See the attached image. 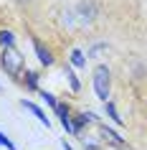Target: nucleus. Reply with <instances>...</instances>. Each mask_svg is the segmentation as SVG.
I'll use <instances>...</instances> for the list:
<instances>
[{
  "label": "nucleus",
  "instance_id": "obj_18",
  "mask_svg": "<svg viewBox=\"0 0 147 150\" xmlns=\"http://www.w3.org/2000/svg\"><path fill=\"white\" fill-rule=\"evenodd\" d=\"M61 150H74V148H71V145H69V142H66V137H63V140H61Z\"/></svg>",
  "mask_w": 147,
  "mask_h": 150
},
{
  "label": "nucleus",
  "instance_id": "obj_16",
  "mask_svg": "<svg viewBox=\"0 0 147 150\" xmlns=\"http://www.w3.org/2000/svg\"><path fill=\"white\" fill-rule=\"evenodd\" d=\"M13 3H15L18 8L20 10H31L33 8V3H36V0H13Z\"/></svg>",
  "mask_w": 147,
  "mask_h": 150
},
{
  "label": "nucleus",
  "instance_id": "obj_11",
  "mask_svg": "<svg viewBox=\"0 0 147 150\" xmlns=\"http://www.w3.org/2000/svg\"><path fill=\"white\" fill-rule=\"evenodd\" d=\"M69 64L74 66V69H86V56H84V51H81V48H71Z\"/></svg>",
  "mask_w": 147,
  "mask_h": 150
},
{
  "label": "nucleus",
  "instance_id": "obj_19",
  "mask_svg": "<svg viewBox=\"0 0 147 150\" xmlns=\"http://www.w3.org/2000/svg\"><path fill=\"white\" fill-rule=\"evenodd\" d=\"M0 92H3V87H0Z\"/></svg>",
  "mask_w": 147,
  "mask_h": 150
},
{
  "label": "nucleus",
  "instance_id": "obj_3",
  "mask_svg": "<svg viewBox=\"0 0 147 150\" xmlns=\"http://www.w3.org/2000/svg\"><path fill=\"white\" fill-rule=\"evenodd\" d=\"M31 43H33V51H36V56H38L41 66H53V61H56V59H53V51H51L38 36H31Z\"/></svg>",
  "mask_w": 147,
  "mask_h": 150
},
{
  "label": "nucleus",
  "instance_id": "obj_6",
  "mask_svg": "<svg viewBox=\"0 0 147 150\" xmlns=\"http://www.w3.org/2000/svg\"><path fill=\"white\" fill-rule=\"evenodd\" d=\"M38 81H41V74L38 71H31V69H25L23 71V76H20V84H23L28 92H38Z\"/></svg>",
  "mask_w": 147,
  "mask_h": 150
},
{
  "label": "nucleus",
  "instance_id": "obj_15",
  "mask_svg": "<svg viewBox=\"0 0 147 150\" xmlns=\"http://www.w3.org/2000/svg\"><path fill=\"white\" fill-rule=\"evenodd\" d=\"M81 145H84V150H99V145H96V142H94V140H89L86 135H84V137H81Z\"/></svg>",
  "mask_w": 147,
  "mask_h": 150
},
{
  "label": "nucleus",
  "instance_id": "obj_10",
  "mask_svg": "<svg viewBox=\"0 0 147 150\" xmlns=\"http://www.w3.org/2000/svg\"><path fill=\"white\" fill-rule=\"evenodd\" d=\"M104 115H107V117L112 120V122H114V125H119V127L124 125V120L119 117V110H117V104L112 102V99H107V102H104Z\"/></svg>",
  "mask_w": 147,
  "mask_h": 150
},
{
  "label": "nucleus",
  "instance_id": "obj_14",
  "mask_svg": "<svg viewBox=\"0 0 147 150\" xmlns=\"http://www.w3.org/2000/svg\"><path fill=\"white\" fill-rule=\"evenodd\" d=\"M0 148H5V150H18L15 145L10 142V137H8L5 132H3V130H0Z\"/></svg>",
  "mask_w": 147,
  "mask_h": 150
},
{
  "label": "nucleus",
  "instance_id": "obj_8",
  "mask_svg": "<svg viewBox=\"0 0 147 150\" xmlns=\"http://www.w3.org/2000/svg\"><path fill=\"white\" fill-rule=\"evenodd\" d=\"M71 125H74V137H79V135L84 132V127L86 125H91V120H89V115L86 112H71Z\"/></svg>",
  "mask_w": 147,
  "mask_h": 150
},
{
  "label": "nucleus",
  "instance_id": "obj_5",
  "mask_svg": "<svg viewBox=\"0 0 147 150\" xmlns=\"http://www.w3.org/2000/svg\"><path fill=\"white\" fill-rule=\"evenodd\" d=\"M56 117H58V122H61V127L66 130V132L74 135V125H71V107H69V104L58 102V107H56Z\"/></svg>",
  "mask_w": 147,
  "mask_h": 150
},
{
  "label": "nucleus",
  "instance_id": "obj_2",
  "mask_svg": "<svg viewBox=\"0 0 147 150\" xmlns=\"http://www.w3.org/2000/svg\"><path fill=\"white\" fill-rule=\"evenodd\" d=\"M94 92H96V97H99L101 102H107L109 97V87H112V74H109V66L107 64H96L94 66Z\"/></svg>",
  "mask_w": 147,
  "mask_h": 150
},
{
  "label": "nucleus",
  "instance_id": "obj_9",
  "mask_svg": "<svg viewBox=\"0 0 147 150\" xmlns=\"http://www.w3.org/2000/svg\"><path fill=\"white\" fill-rule=\"evenodd\" d=\"M63 74H66V79H69V84H71V92L79 94V92H81V81H79L74 66H71V64H63Z\"/></svg>",
  "mask_w": 147,
  "mask_h": 150
},
{
  "label": "nucleus",
  "instance_id": "obj_7",
  "mask_svg": "<svg viewBox=\"0 0 147 150\" xmlns=\"http://www.w3.org/2000/svg\"><path fill=\"white\" fill-rule=\"evenodd\" d=\"M20 107H23V110H28V112H31V115H33V117H36V120H38V122H41V125L51 127V120L46 117V112L41 110L38 104H33V102H28V99H23V102H20Z\"/></svg>",
  "mask_w": 147,
  "mask_h": 150
},
{
  "label": "nucleus",
  "instance_id": "obj_1",
  "mask_svg": "<svg viewBox=\"0 0 147 150\" xmlns=\"http://www.w3.org/2000/svg\"><path fill=\"white\" fill-rule=\"evenodd\" d=\"M0 66L5 69V74H8L13 81L20 84V76H23V71H25V64H23V56L18 54L15 48H3V51H0Z\"/></svg>",
  "mask_w": 147,
  "mask_h": 150
},
{
  "label": "nucleus",
  "instance_id": "obj_12",
  "mask_svg": "<svg viewBox=\"0 0 147 150\" xmlns=\"http://www.w3.org/2000/svg\"><path fill=\"white\" fill-rule=\"evenodd\" d=\"M0 48H15V33L0 31Z\"/></svg>",
  "mask_w": 147,
  "mask_h": 150
},
{
  "label": "nucleus",
  "instance_id": "obj_4",
  "mask_svg": "<svg viewBox=\"0 0 147 150\" xmlns=\"http://www.w3.org/2000/svg\"><path fill=\"white\" fill-rule=\"evenodd\" d=\"M99 132H101V137H104V140H107L112 148H117V150H124V148H127V140H124V137L117 132V130L107 127L104 122H99Z\"/></svg>",
  "mask_w": 147,
  "mask_h": 150
},
{
  "label": "nucleus",
  "instance_id": "obj_13",
  "mask_svg": "<svg viewBox=\"0 0 147 150\" xmlns=\"http://www.w3.org/2000/svg\"><path fill=\"white\" fill-rule=\"evenodd\" d=\"M38 94H41V99H43V102H46L48 107H51V110L56 112V107H58V99H56V97L51 94V92H46V89H38Z\"/></svg>",
  "mask_w": 147,
  "mask_h": 150
},
{
  "label": "nucleus",
  "instance_id": "obj_17",
  "mask_svg": "<svg viewBox=\"0 0 147 150\" xmlns=\"http://www.w3.org/2000/svg\"><path fill=\"white\" fill-rule=\"evenodd\" d=\"M104 48H107V43H94V46L86 51V56H96L99 51H104Z\"/></svg>",
  "mask_w": 147,
  "mask_h": 150
}]
</instances>
